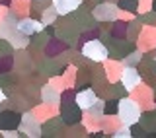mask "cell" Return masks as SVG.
<instances>
[{
	"label": "cell",
	"instance_id": "obj_31",
	"mask_svg": "<svg viewBox=\"0 0 156 138\" xmlns=\"http://www.w3.org/2000/svg\"><path fill=\"white\" fill-rule=\"evenodd\" d=\"M143 22H140L139 18H133V19H129V27H127V39L129 41H135L136 43V39H139V35H140V31H143Z\"/></svg>",
	"mask_w": 156,
	"mask_h": 138
},
{
	"label": "cell",
	"instance_id": "obj_27",
	"mask_svg": "<svg viewBox=\"0 0 156 138\" xmlns=\"http://www.w3.org/2000/svg\"><path fill=\"white\" fill-rule=\"evenodd\" d=\"M101 121H104V115H96V113L84 111V117H82V125L88 129V132L94 130H101Z\"/></svg>",
	"mask_w": 156,
	"mask_h": 138
},
{
	"label": "cell",
	"instance_id": "obj_43",
	"mask_svg": "<svg viewBox=\"0 0 156 138\" xmlns=\"http://www.w3.org/2000/svg\"><path fill=\"white\" fill-rule=\"evenodd\" d=\"M14 70V55H0V74Z\"/></svg>",
	"mask_w": 156,
	"mask_h": 138
},
{
	"label": "cell",
	"instance_id": "obj_18",
	"mask_svg": "<svg viewBox=\"0 0 156 138\" xmlns=\"http://www.w3.org/2000/svg\"><path fill=\"white\" fill-rule=\"evenodd\" d=\"M121 82H123V86L127 90H135L136 86H139L140 82H143V78H140V72L136 66H125L123 68V74H121Z\"/></svg>",
	"mask_w": 156,
	"mask_h": 138
},
{
	"label": "cell",
	"instance_id": "obj_34",
	"mask_svg": "<svg viewBox=\"0 0 156 138\" xmlns=\"http://www.w3.org/2000/svg\"><path fill=\"white\" fill-rule=\"evenodd\" d=\"M65 136L66 138H84V136H90V132H88V129L82 125V122H76V125L66 126Z\"/></svg>",
	"mask_w": 156,
	"mask_h": 138
},
{
	"label": "cell",
	"instance_id": "obj_11",
	"mask_svg": "<svg viewBox=\"0 0 156 138\" xmlns=\"http://www.w3.org/2000/svg\"><path fill=\"white\" fill-rule=\"evenodd\" d=\"M117 12H119V6L113 2H107V0H104V2H100L98 6L92 8V14H94L96 22H113V19H117Z\"/></svg>",
	"mask_w": 156,
	"mask_h": 138
},
{
	"label": "cell",
	"instance_id": "obj_50",
	"mask_svg": "<svg viewBox=\"0 0 156 138\" xmlns=\"http://www.w3.org/2000/svg\"><path fill=\"white\" fill-rule=\"evenodd\" d=\"M10 12V10H8V6H4V4H0V22H2V19L4 18H6V14Z\"/></svg>",
	"mask_w": 156,
	"mask_h": 138
},
{
	"label": "cell",
	"instance_id": "obj_48",
	"mask_svg": "<svg viewBox=\"0 0 156 138\" xmlns=\"http://www.w3.org/2000/svg\"><path fill=\"white\" fill-rule=\"evenodd\" d=\"M152 8V0H139V12H146Z\"/></svg>",
	"mask_w": 156,
	"mask_h": 138
},
{
	"label": "cell",
	"instance_id": "obj_2",
	"mask_svg": "<svg viewBox=\"0 0 156 138\" xmlns=\"http://www.w3.org/2000/svg\"><path fill=\"white\" fill-rule=\"evenodd\" d=\"M140 113H143V109L139 107V103H136L133 97L127 95L119 101V117H121V121H123V125L131 126L133 122H136L140 119Z\"/></svg>",
	"mask_w": 156,
	"mask_h": 138
},
{
	"label": "cell",
	"instance_id": "obj_22",
	"mask_svg": "<svg viewBox=\"0 0 156 138\" xmlns=\"http://www.w3.org/2000/svg\"><path fill=\"white\" fill-rule=\"evenodd\" d=\"M41 101L58 107V103H61V90H57L51 82H47L45 86H41Z\"/></svg>",
	"mask_w": 156,
	"mask_h": 138
},
{
	"label": "cell",
	"instance_id": "obj_13",
	"mask_svg": "<svg viewBox=\"0 0 156 138\" xmlns=\"http://www.w3.org/2000/svg\"><path fill=\"white\" fill-rule=\"evenodd\" d=\"M22 113L14 109H2L0 111V130H16L20 129Z\"/></svg>",
	"mask_w": 156,
	"mask_h": 138
},
{
	"label": "cell",
	"instance_id": "obj_44",
	"mask_svg": "<svg viewBox=\"0 0 156 138\" xmlns=\"http://www.w3.org/2000/svg\"><path fill=\"white\" fill-rule=\"evenodd\" d=\"M129 129H131V138H146V132H148V130H146L139 121L133 122V125H131Z\"/></svg>",
	"mask_w": 156,
	"mask_h": 138
},
{
	"label": "cell",
	"instance_id": "obj_56",
	"mask_svg": "<svg viewBox=\"0 0 156 138\" xmlns=\"http://www.w3.org/2000/svg\"><path fill=\"white\" fill-rule=\"evenodd\" d=\"M154 60H156V58H154Z\"/></svg>",
	"mask_w": 156,
	"mask_h": 138
},
{
	"label": "cell",
	"instance_id": "obj_53",
	"mask_svg": "<svg viewBox=\"0 0 156 138\" xmlns=\"http://www.w3.org/2000/svg\"><path fill=\"white\" fill-rule=\"evenodd\" d=\"M152 10L156 12V0H152Z\"/></svg>",
	"mask_w": 156,
	"mask_h": 138
},
{
	"label": "cell",
	"instance_id": "obj_20",
	"mask_svg": "<svg viewBox=\"0 0 156 138\" xmlns=\"http://www.w3.org/2000/svg\"><path fill=\"white\" fill-rule=\"evenodd\" d=\"M45 27L41 23V19H37V18H31V16H26V18H20L18 19V29L20 31H23L26 35L31 37L33 33H37V31H41V29Z\"/></svg>",
	"mask_w": 156,
	"mask_h": 138
},
{
	"label": "cell",
	"instance_id": "obj_46",
	"mask_svg": "<svg viewBox=\"0 0 156 138\" xmlns=\"http://www.w3.org/2000/svg\"><path fill=\"white\" fill-rule=\"evenodd\" d=\"M14 51H16V49L12 47V43H10L8 39L0 37V55H14Z\"/></svg>",
	"mask_w": 156,
	"mask_h": 138
},
{
	"label": "cell",
	"instance_id": "obj_51",
	"mask_svg": "<svg viewBox=\"0 0 156 138\" xmlns=\"http://www.w3.org/2000/svg\"><path fill=\"white\" fill-rule=\"evenodd\" d=\"M4 97H6V93H4V90H2V88H0V101H2Z\"/></svg>",
	"mask_w": 156,
	"mask_h": 138
},
{
	"label": "cell",
	"instance_id": "obj_10",
	"mask_svg": "<svg viewBox=\"0 0 156 138\" xmlns=\"http://www.w3.org/2000/svg\"><path fill=\"white\" fill-rule=\"evenodd\" d=\"M20 130L27 138H41V121H37V117L31 111H26V113H22Z\"/></svg>",
	"mask_w": 156,
	"mask_h": 138
},
{
	"label": "cell",
	"instance_id": "obj_52",
	"mask_svg": "<svg viewBox=\"0 0 156 138\" xmlns=\"http://www.w3.org/2000/svg\"><path fill=\"white\" fill-rule=\"evenodd\" d=\"M10 2L12 0H0V4H4V6H10Z\"/></svg>",
	"mask_w": 156,
	"mask_h": 138
},
{
	"label": "cell",
	"instance_id": "obj_26",
	"mask_svg": "<svg viewBox=\"0 0 156 138\" xmlns=\"http://www.w3.org/2000/svg\"><path fill=\"white\" fill-rule=\"evenodd\" d=\"M8 10L18 19L20 18H26V16H29V10H31V0H12L10 6H8Z\"/></svg>",
	"mask_w": 156,
	"mask_h": 138
},
{
	"label": "cell",
	"instance_id": "obj_25",
	"mask_svg": "<svg viewBox=\"0 0 156 138\" xmlns=\"http://www.w3.org/2000/svg\"><path fill=\"white\" fill-rule=\"evenodd\" d=\"M98 99H100V97H98V93L92 90V88H88V90H82V91L76 93V103H78V105H80L84 111L88 109V107L94 105Z\"/></svg>",
	"mask_w": 156,
	"mask_h": 138
},
{
	"label": "cell",
	"instance_id": "obj_45",
	"mask_svg": "<svg viewBox=\"0 0 156 138\" xmlns=\"http://www.w3.org/2000/svg\"><path fill=\"white\" fill-rule=\"evenodd\" d=\"M76 90L74 88H66V90H62L61 91V103H66V101H76ZM58 103V105H61Z\"/></svg>",
	"mask_w": 156,
	"mask_h": 138
},
{
	"label": "cell",
	"instance_id": "obj_5",
	"mask_svg": "<svg viewBox=\"0 0 156 138\" xmlns=\"http://www.w3.org/2000/svg\"><path fill=\"white\" fill-rule=\"evenodd\" d=\"M70 19L74 22V26L80 29V31H84V29H92V27H98V22L94 18V14H92L90 8H86L84 4H80L72 14H68Z\"/></svg>",
	"mask_w": 156,
	"mask_h": 138
},
{
	"label": "cell",
	"instance_id": "obj_30",
	"mask_svg": "<svg viewBox=\"0 0 156 138\" xmlns=\"http://www.w3.org/2000/svg\"><path fill=\"white\" fill-rule=\"evenodd\" d=\"M127 27H129V22H127V19H113V22H111V29H109L111 37L125 39L127 37Z\"/></svg>",
	"mask_w": 156,
	"mask_h": 138
},
{
	"label": "cell",
	"instance_id": "obj_33",
	"mask_svg": "<svg viewBox=\"0 0 156 138\" xmlns=\"http://www.w3.org/2000/svg\"><path fill=\"white\" fill-rule=\"evenodd\" d=\"M8 41L12 43L14 49H27L29 47V35H26V33L20 31V29H16V31L10 35Z\"/></svg>",
	"mask_w": 156,
	"mask_h": 138
},
{
	"label": "cell",
	"instance_id": "obj_16",
	"mask_svg": "<svg viewBox=\"0 0 156 138\" xmlns=\"http://www.w3.org/2000/svg\"><path fill=\"white\" fill-rule=\"evenodd\" d=\"M20 80H22V76H20L16 70L2 72V74H0V88L4 90V93H6V95H10V93H14V91L18 90Z\"/></svg>",
	"mask_w": 156,
	"mask_h": 138
},
{
	"label": "cell",
	"instance_id": "obj_23",
	"mask_svg": "<svg viewBox=\"0 0 156 138\" xmlns=\"http://www.w3.org/2000/svg\"><path fill=\"white\" fill-rule=\"evenodd\" d=\"M123 126V121H121L119 115H104V121H101V130L105 132V136H113V132L117 129Z\"/></svg>",
	"mask_w": 156,
	"mask_h": 138
},
{
	"label": "cell",
	"instance_id": "obj_7",
	"mask_svg": "<svg viewBox=\"0 0 156 138\" xmlns=\"http://www.w3.org/2000/svg\"><path fill=\"white\" fill-rule=\"evenodd\" d=\"M107 51H109V58H117V60H123V58L129 55L133 49H136V43L135 41H129V39H111L107 43Z\"/></svg>",
	"mask_w": 156,
	"mask_h": 138
},
{
	"label": "cell",
	"instance_id": "obj_9",
	"mask_svg": "<svg viewBox=\"0 0 156 138\" xmlns=\"http://www.w3.org/2000/svg\"><path fill=\"white\" fill-rule=\"evenodd\" d=\"M66 125L61 119V115H55L45 122H41V138H61L65 136Z\"/></svg>",
	"mask_w": 156,
	"mask_h": 138
},
{
	"label": "cell",
	"instance_id": "obj_32",
	"mask_svg": "<svg viewBox=\"0 0 156 138\" xmlns=\"http://www.w3.org/2000/svg\"><path fill=\"white\" fill-rule=\"evenodd\" d=\"M139 122L144 126L146 130H154L156 129V107H154V109H146V111L140 113Z\"/></svg>",
	"mask_w": 156,
	"mask_h": 138
},
{
	"label": "cell",
	"instance_id": "obj_40",
	"mask_svg": "<svg viewBox=\"0 0 156 138\" xmlns=\"http://www.w3.org/2000/svg\"><path fill=\"white\" fill-rule=\"evenodd\" d=\"M61 76H62V80H65L66 88H74V82H76V66L68 64L65 70H62Z\"/></svg>",
	"mask_w": 156,
	"mask_h": 138
},
{
	"label": "cell",
	"instance_id": "obj_42",
	"mask_svg": "<svg viewBox=\"0 0 156 138\" xmlns=\"http://www.w3.org/2000/svg\"><path fill=\"white\" fill-rule=\"evenodd\" d=\"M117 6L121 10H127V12L139 14V0H117Z\"/></svg>",
	"mask_w": 156,
	"mask_h": 138
},
{
	"label": "cell",
	"instance_id": "obj_1",
	"mask_svg": "<svg viewBox=\"0 0 156 138\" xmlns=\"http://www.w3.org/2000/svg\"><path fill=\"white\" fill-rule=\"evenodd\" d=\"M55 29H57V37L58 39L66 41L70 47H76L80 29L74 26V22L70 19V16H58V19L55 22Z\"/></svg>",
	"mask_w": 156,
	"mask_h": 138
},
{
	"label": "cell",
	"instance_id": "obj_24",
	"mask_svg": "<svg viewBox=\"0 0 156 138\" xmlns=\"http://www.w3.org/2000/svg\"><path fill=\"white\" fill-rule=\"evenodd\" d=\"M16 29H18V18L14 16L12 12H8V14H6V18L0 22V37L10 39V35H12Z\"/></svg>",
	"mask_w": 156,
	"mask_h": 138
},
{
	"label": "cell",
	"instance_id": "obj_21",
	"mask_svg": "<svg viewBox=\"0 0 156 138\" xmlns=\"http://www.w3.org/2000/svg\"><path fill=\"white\" fill-rule=\"evenodd\" d=\"M31 113L37 117V121L45 122L47 119H51V117L58 115V107H57V105H49V103H45V101H39L37 105H33Z\"/></svg>",
	"mask_w": 156,
	"mask_h": 138
},
{
	"label": "cell",
	"instance_id": "obj_29",
	"mask_svg": "<svg viewBox=\"0 0 156 138\" xmlns=\"http://www.w3.org/2000/svg\"><path fill=\"white\" fill-rule=\"evenodd\" d=\"M49 37L45 31H37V33H33L31 37H29V47L27 49H33V51H43V49H45V45H47V41H49Z\"/></svg>",
	"mask_w": 156,
	"mask_h": 138
},
{
	"label": "cell",
	"instance_id": "obj_37",
	"mask_svg": "<svg viewBox=\"0 0 156 138\" xmlns=\"http://www.w3.org/2000/svg\"><path fill=\"white\" fill-rule=\"evenodd\" d=\"M58 16H61V14H58V10L55 8V4H51V6L41 14V18H39V19H41L43 26H49V23H55L57 19H58Z\"/></svg>",
	"mask_w": 156,
	"mask_h": 138
},
{
	"label": "cell",
	"instance_id": "obj_17",
	"mask_svg": "<svg viewBox=\"0 0 156 138\" xmlns=\"http://www.w3.org/2000/svg\"><path fill=\"white\" fill-rule=\"evenodd\" d=\"M68 49H70V45L55 35V37H51V39L47 41V45H45V49H43V53H45V57L55 58V57H61L62 53H66Z\"/></svg>",
	"mask_w": 156,
	"mask_h": 138
},
{
	"label": "cell",
	"instance_id": "obj_3",
	"mask_svg": "<svg viewBox=\"0 0 156 138\" xmlns=\"http://www.w3.org/2000/svg\"><path fill=\"white\" fill-rule=\"evenodd\" d=\"M129 97H133V99L139 103V107H140L143 111H146V109H154V101H156V97H154L152 86H148V84L140 82L139 86L135 88V90H131V91H129Z\"/></svg>",
	"mask_w": 156,
	"mask_h": 138
},
{
	"label": "cell",
	"instance_id": "obj_54",
	"mask_svg": "<svg viewBox=\"0 0 156 138\" xmlns=\"http://www.w3.org/2000/svg\"><path fill=\"white\" fill-rule=\"evenodd\" d=\"M152 91H154V97H156V84H154V86H152Z\"/></svg>",
	"mask_w": 156,
	"mask_h": 138
},
{
	"label": "cell",
	"instance_id": "obj_38",
	"mask_svg": "<svg viewBox=\"0 0 156 138\" xmlns=\"http://www.w3.org/2000/svg\"><path fill=\"white\" fill-rule=\"evenodd\" d=\"M140 60H143V51L136 47V49H133V51H131L121 62H123V66H139Z\"/></svg>",
	"mask_w": 156,
	"mask_h": 138
},
{
	"label": "cell",
	"instance_id": "obj_6",
	"mask_svg": "<svg viewBox=\"0 0 156 138\" xmlns=\"http://www.w3.org/2000/svg\"><path fill=\"white\" fill-rule=\"evenodd\" d=\"M82 55H84L88 60L94 62H104L105 58H109V51L100 39H94V41H88L82 45Z\"/></svg>",
	"mask_w": 156,
	"mask_h": 138
},
{
	"label": "cell",
	"instance_id": "obj_36",
	"mask_svg": "<svg viewBox=\"0 0 156 138\" xmlns=\"http://www.w3.org/2000/svg\"><path fill=\"white\" fill-rule=\"evenodd\" d=\"M129 95V90L123 86V82L117 80L109 84V97H117V99H123V97Z\"/></svg>",
	"mask_w": 156,
	"mask_h": 138
},
{
	"label": "cell",
	"instance_id": "obj_19",
	"mask_svg": "<svg viewBox=\"0 0 156 138\" xmlns=\"http://www.w3.org/2000/svg\"><path fill=\"white\" fill-rule=\"evenodd\" d=\"M123 62L117 60V58H105L104 60V70H105V76L109 82H117L121 80V74H123Z\"/></svg>",
	"mask_w": 156,
	"mask_h": 138
},
{
	"label": "cell",
	"instance_id": "obj_8",
	"mask_svg": "<svg viewBox=\"0 0 156 138\" xmlns=\"http://www.w3.org/2000/svg\"><path fill=\"white\" fill-rule=\"evenodd\" d=\"M14 70L20 76H26V74L35 70V62H33V57L29 55L27 49H16L14 51Z\"/></svg>",
	"mask_w": 156,
	"mask_h": 138
},
{
	"label": "cell",
	"instance_id": "obj_14",
	"mask_svg": "<svg viewBox=\"0 0 156 138\" xmlns=\"http://www.w3.org/2000/svg\"><path fill=\"white\" fill-rule=\"evenodd\" d=\"M136 47H139L140 51L156 49V26H144L143 27L139 39H136Z\"/></svg>",
	"mask_w": 156,
	"mask_h": 138
},
{
	"label": "cell",
	"instance_id": "obj_15",
	"mask_svg": "<svg viewBox=\"0 0 156 138\" xmlns=\"http://www.w3.org/2000/svg\"><path fill=\"white\" fill-rule=\"evenodd\" d=\"M136 68H139V72H140L143 82L148 84V86H154L156 84V60L154 58H143Z\"/></svg>",
	"mask_w": 156,
	"mask_h": 138
},
{
	"label": "cell",
	"instance_id": "obj_35",
	"mask_svg": "<svg viewBox=\"0 0 156 138\" xmlns=\"http://www.w3.org/2000/svg\"><path fill=\"white\" fill-rule=\"evenodd\" d=\"M53 4V0H31V10H29V16L31 18H41V14Z\"/></svg>",
	"mask_w": 156,
	"mask_h": 138
},
{
	"label": "cell",
	"instance_id": "obj_49",
	"mask_svg": "<svg viewBox=\"0 0 156 138\" xmlns=\"http://www.w3.org/2000/svg\"><path fill=\"white\" fill-rule=\"evenodd\" d=\"M100 2H104V0H82V4H84L86 8H90V10L94 8V6H98Z\"/></svg>",
	"mask_w": 156,
	"mask_h": 138
},
{
	"label": "cell",
	"instance_id": "obj_12",
	"mask_svg": "<svg viewBox=\"0 0 156 138\" xmlns=\"http://www.w3.org/2000/svg\"><path fill=\"white\" fill-rule=\"evenodd\" d=\"M92 88V60L84 62V64L76 66V82H74V90L82 91Z\"/></svg>",
	"mask_w": 156,
	"mask_h": 138
},
{
	"label": "cell",
	"instance_id": "obj_28",
	"mask_svg": "<svg viewBox=\"0 0 156 138\" xmlns=\"http://www.w3.org/2000/svg\"><path fill=\"white\" fill-rule=\"evenodd\" d=\"M53 4H55V8L58 10L61 16H68V14H72L80 6L82 0H53Z\"/></svg>",
	"mask_w": 156,
	"mask_h": 138
},
{
	"label": "cell",
	"instance_id": "obj_4",
	"mask_svg": "<svg viewBox=\"0 0 156 138\" xmlns=\"http://www.w3.org/2000/svg\"><path fill=\"white\" fill-rule=\"evenodd\" d=\"M58 115H61V119L65 121L66 126H70V125H76V122H82L84 109L76 101H66L58 105Z\"/></svg>",
	"mask_w": 156,
	"mask_h": 138
},
{
	"label": "cell",
	"instance_id": "obj_47",
	"mask_svg": "<svg viewBox=\"0 0 156 138\" xmlns=\"http://www.w3.org/2000/svg\"><path fill=\"white\" fill-rule=\"evenodd\" d=\"M111 138H131V129L127 125H123L121 129H117L113 132V136H111Z\"/></svg>",
	"mask_w": 156,
	"mask_h": 138
},
{
	"label": "cell",
	"instance_id": "obj_39",
	"mask_svg": "<svg viewBox=\"0 0 156 138\" xmlns=\"http://www.w3.org/2000/svg\"><path fill=\"white\" fill-rule=\"evenodd\" d=\"M119 101L117 97H107L104 99V115H119Z\"/></svg>",
	"mask_w": 156,
	"mask_h": 138
},
{
	"label": "cell",
	"instance_id": "obj_41",
	"mask_svg": "<svg viewBox=\"0 0 156 138\" xmlns=\"http://www.w3.org/2000/svg\"><path fill=\"white\" fill-rule=\"evenodd\" d=\"M136 18L143 22V26H156V12L152 8L146 10V12H139L136 14Z\"/></svg>",
	"mask_w": 156,
	"mask_h": 138
},
{
	"label": "cell",
	"instance_id": "obj_55",
	"mask_svg": "<svg viewBox=\"0 0 156 138\" xmlns=\"http://www.w3.org/2000/svg\"><path fill=\"white\" fill-rule=\"evenodd\" d=\"M107 2H113V4H117V0H107Z\"/></svg>",
	"mask_w": 156,
	"mask_h": 138
}]
</instances>
